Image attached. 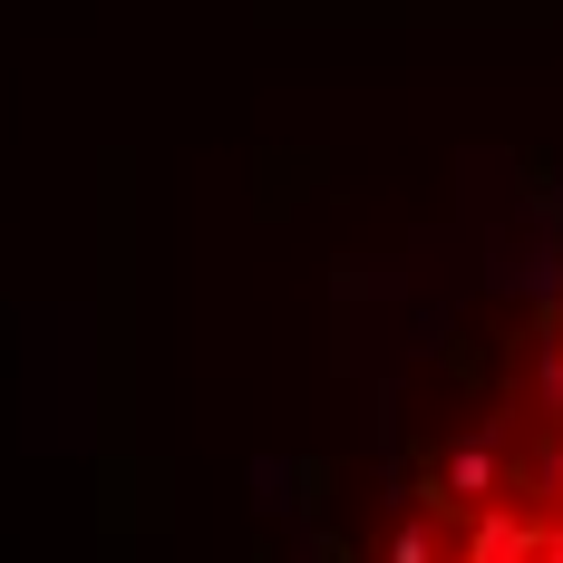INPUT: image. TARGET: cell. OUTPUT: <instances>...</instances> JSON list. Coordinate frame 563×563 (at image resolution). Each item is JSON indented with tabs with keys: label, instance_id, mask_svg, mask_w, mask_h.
Returning <instances> with one entry per match:
<instances>
[{
	"label": "cell",
	"instance_id": "obj_1",
	"mask_svg": "<svg viewBox=\"0 0 563 563\" xmlns=\"http://www.w3.org/2000/svg\"><path fill=\"white\" fill-rule=\"evenodd\" d=\"M360 563H563V233L408 418Z\"/></svg>",
	"mask_w": 563,
	"mask_h": 563
}]
</instances>
